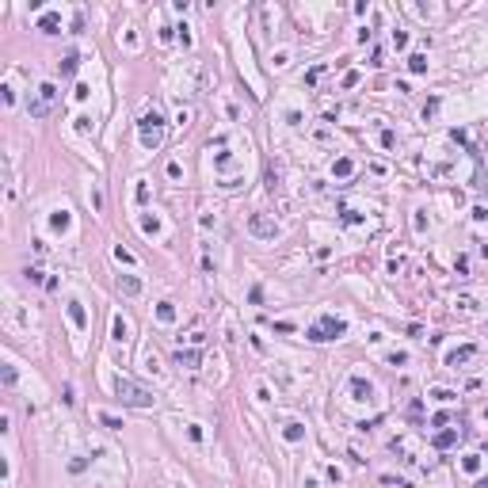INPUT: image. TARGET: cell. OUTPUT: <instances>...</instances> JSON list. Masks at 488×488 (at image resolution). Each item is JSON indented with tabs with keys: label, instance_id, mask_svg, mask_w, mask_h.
I'll list each match as a JSON object with an SVG mask.
<instances>
[{
	"label": "cell",
	"instance_id": "obj_1",
	"mask_svg": "<svg viewBox=\"0 0 488 488\" xmlns=\"http://www.w3.org/2000/svg\"><path fill=\"white\" fill-rule=\"evenodd\" d=\"M115 393H118V401L130 404V408H153V404H157L153 389L138 385V382H130V378H118V382H115Z\"/></svg>",
	"mask_w": 488,
	"mask_h": 488
},
{
	"label": "cell",
	"instance_id": "obj_2",
	"mask_svg": "<svg viewBox=\"0 0 488 488\" xmlns=\"http://www.w3.org/2000/svg\"><path fill=\"white\" fill-rule=\"evenodd\" d=\"M58 84H38V92H35V100H27V115L31 118H46L50 111H54V103H58Z\"/></svg>",
	"mask_w": 488,
	"mask_h": 488
},
{
	"label": "cell",
	"instance_id": "obj_3",
	"mask_svg": "<svg viewBox=\"0 0 488 488\" xmlns=\"http://www.w3.org/2000/svg\"><path fill=\"white\" fill-rule=\"evenodd\" d=\"M138 126H141V145L145 149H160V141H164V118H160V111H145Z\"/></svg>",
	"mask_w": 488,
	"mask_h": 488
},
{
	"label": "cell",
	"instance_id": "obj_4",
	"mask_svg": "<svg viewBox=\"0 0 488 488\" xmlns=\"http://www.w3.org/2000/svg\"><path fill=\"white\" fill-rule=\"evenodd\" d=\"M344 332H347L344 320H336V316H320V324L309 328V340H313V344H324V340H340Z\"/></svg>",
	"mask_w": 488,
	"mask_h": 488
},
{
	"label": "cell",
	"instance_id": "obj_5",
	"mask_svg": "<svg viewBox=\"0 0 488 488\" xmlns=\"http://www.w3.org/2000/svg\"><path fill=\"white\" fill-rule=\"evenodd\" d=\"M248 229L256 233V237H263V241H275L279 237V221H271V217H263V214H252L248 217Z\"/></svg>",
	"mask_w": 488,
	"mask_h": 488
},
{
	"label": "cell",
	"instance_id": "obj_6",
	"mask_svg": "<svg viewBox=\"0 0 488 488\" xmlns=\"http://www.w3.org/2000/svg\"><path fill=\"white\" fill-rule=\"evenodd\" d=\"M473 355H477V347H458V351H450V359H446V366H465V362H473Z\"/></svg>",
	"mask_w": 488,
	"mask_h": 488
},
{
	"label": "cell",
	"instance_id": "obj_7",
	"mask_svg": "<svg viewBox=\"0 0 488 488\" xmlns=\"http://www.w3.org/2000/svg\"><path fill=\"white\" fill-rule=\"evenodd\" d=\"M118 290L134 298V294H141V279H134V275H118Z\"/></svg>",
	"mask_w": 488,
	"mask_h": 488
},
{
	"label": "cell",
	"instance_id": "obj_8",
	"mask_svg": "<svg viewBox=\"0 0 488 488\" xmlns=\"http://www.w3.org/2000/svg\"><path fill=\"white\" fill-rule=\"evenodd\" d=\"M351 393H355V401H370V382L366 378H351Z\"/></svg>",
	"mask_w": 488,
	"mask_h": 488
},
{
	"label": "cell",
	"instance_id": "obj_9",
	"mask_svg": "<svg viewBox=\"0 0 488 488\" xmlns=\"http://www.w3.org/2000/svg\"><path fill=\"white\" fill-rule=\"evenodd\" d=\"M199 362H202L199 351H175V366H187V370H195Z\"/></svg>",
	"mask_w": 488,
	"mask_h": 488
},
{
	"label": "cell",
	"instance_id": "obj_10",
	"mask_svg": "<svg viewBox=\"0 0 488 488\" xmlns=\"http://www.w3.org/2000/svg\"><path fill=\"white\" fill-rule=\"evenodd\" d=\"M69 320L76 324V328H84V324H88V320H84V305H80V302H69Z\"/></svg>",
	"mask_w": 488,
	"mask_h": 488
},
{
	"label": "cell",
	"instance_id": "obj_11",
	"mask_svg": "<svg viewBox=\"0 0 488 488\" xmlns=\"http://www.w3.org/2000/svg\"><path fill=\"white\" fill-rule=\"evenodd\" d=\"M58 27H61V15H54V12H50V15H42V19H38V31H46V35H54V31H58Z\"/></svg>",
	"mask_w": 488,
	"mask_h": 488
},
{
	"label": "cell",
	"instance_id": "obj_12",
	"mask_svg": "<svg viewBox=\"0 0 488 488\" xmlns=\"http://www.w3.org/2000/svg\"><path fill=\"white\" fill-rule=\"evenodd\" d=\"M458 443V431H439V435H435V446H439V450H446V446H454Z\"/></svg>",
	"mask_w": 488,
	"mask_h": 488
},
{
	"label": "cell",
	"instance_id": "obj_13",
	"mask_svg": "<svg viewBox=\"0 0 488 488\" xmlns=\"http://www.w3.org/2000/svg\"><path fill=\"white\" fill-rule=\"evenodd\" d=\"M76 65H80V58H76V54H65V61H61V76H72Z\"/></svg>",
	"mask_w": 488,
	"mask_h": 488
},
{
	"label": "cell",
	"instance_id": "obj_14",
	"mask_svg": "<svg viewBox=\"0 0 488 488\" xmlns=\"http://www.w3.org/2000/svg\"><path fill=\"white\" fill-rule=\"evenodd\" d=\"M408 69H412V72H423V69H427V58H423V54H412V58H408Z\"/></svg>",
	"mask_w": 488,
	"mask_h": 488
},
{
	"label": "cell",
	"instance_id": "obj_15",
	"mask_svg": "<svg viewBox=\"0 0 488 488\" xmlns=\"http://www.w3.org/2000/svg\"><path fill=\"white\" fill-rule=\"evenodd\" d=\"M157 316H160V320H175V309H172V302H160Z\"/></svg>",
	"mask_w": 488,
	"mask_h": 488
},
{
	"label": "cell",
	"instance_id": "obj_16",
	"mask_svg": "<svg viewBox=\"0 0 488 488\" xmlns=\"http://www.w3.org/2000/svg\"><path fill=\"white\" fill-rule=\"evenodd\" d=\"M351 168H355L351 160H336V168H332V172H336V175H340V179H344V175H351Z\"/></svg>",
	"mask_w": 488,
	"mask_h": 488
},
{
	"label": "cell",
	"instance_id": "obj_17",
	"mask_svg": "<svg viewBox=\"0 0 488 488\" xmlns=\"http://www.w3.org/2000/svg\"><path fill=\"white\" fill-rule=\"evenodd\" d=\"M100 423H103V427H111V431H118V427H122V419L107 416V412H100Z\"/></svg>",
	"mask_w": 488,
	"mask_h": 488
},
{
	"label": "cell",
	"instance_id": "obj_18",
	"mask_svg": "<svg viewBox=\"0 0 488 488\" xmlns=\"http://www.w3.org/2000/svg\"><path fill=\"white\" fill-rule=\"evenodd\" d=\"M286 439H290V443H298V439H302V427H298V423H286Z\"/></svg>",
	"mask_w": 488,
	"mask_h": 488
},
{
	"label": "cell",
	"instance_id": "obj_19",
	"mask_svg": "<svg viewBox=\"0 0 488 488\" xmlns=\"http://www.w3.org/2000/svg\"><path fill=\"white\" fill-rule=\"evenodd\" d=\"M115 340H126V320L122 316H115Z\"/></svg>",
	"mask_w": 488,
	"mask_h": 488
},
{
	"label": "cell",
	"instance_id": "obj_20",
	"mask_svg": "<svg viewBox=\"0 0 488 488\" xmlns=\"http://www.w3.org/2000/svg\"><path fill=\"white\" fill-rule=\"evenodd\" d=\"M115 259H118V263H134V256H130V252H126V248H122V244H118V248H115Z\"/></svg>",
	"mask_w": 488,
	"mask_h": 488
},
{
	"label": "cell",
	"instance_id": "obj_21",
	"mask_svg": "<svg viewBox=\"0 0 488 488\" xmlns=\"http://www.w3.org/2000/svg\"><path fill=\"white\" fill-rule=\"evenodd\" d=\"M175 118H179V126H191V107H179V115H175Z\"/></svg>",
	"mask_w": 488,
	"mask_h": 488
},
{
	"label": "cell",
	"instance_id": "obj_22",
	"mask_svg": "<svg viewBox=\"0 0 488 488\" xmlns=\"http://www.w3.org/2000/svg\"><path fill=\"white\" fill-rule=\"evenodd\" d=\"M187 435H191L195 443H202V427H199V423H191V427H187Z\"/></svg>",
	"mask_w": 488,
	"mask_h": 488
},
{
	"label": "cell",
	"instance_id": "obj_23",
	"mask_svg": "<svg viewBox=\"0 0 488 488\" xmlns=\"http://www.w3.org/2000/svg\"><path fill=\"white\" fill-rule=\"evenodd\" d=\"M477 488H488V477H485V481H477Z\"/></svg>",
	"mask_w": 488,
	"mask_h": 488
}]
</instances>
